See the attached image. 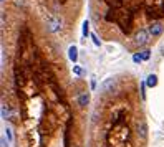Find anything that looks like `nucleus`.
Segmentation results:
<instances>
[{
  "label": "nucleus",
  "mask_w": 164,
  "mask_h": 147,
  "mask_svg": "<svg viewBox=\"0 0 164 147\" xmlns=\"http://www.w3.org/2000/svg\"><path fill=\"white\" fill-rule=\"evenodd\" d=\"M95 28L108 41H133L151 23H164V0H91Z\"/></svg>",
  "instance_id": "f257e3e1"
},
{
  "label": "nucleus",
  "mask_w": 164,
  "mask_h": 147,
  "mask_svg": "<svg viewBox=\"0 0 164 147\" xmlns=\"http://www.w3.org/2000/svg\"><path fill=\"white\" fill-rule=\"evenodd\" d=\"M80 0H42L45 7V23L51 33L61 32V23L70 20L75 30V22L80 15Z\"/></svg>",
  "instance_id": "f03ea898"
},
{
  "label": "nucleus",
  "mask_w": 164,
  "mask_h": 147,
  "mask_svg": "<svg viewBox=\"0 0 164 147\" xmlns=\"http://www.w3.org/2000/svg\"><path fill=\"white\" fill-rule=\"evenodd\" d=\"M88 103H89V93L88 91H81L78 94V106L85 108V106H88Z\"/></svg>",
  "instance_id": "7ed1b4c3"
},
{
  "label": "nucleus",
  "mask_w": 164,
  "mask_h": 147,
  "mask_svg": "<svg viewBox=\"0 0 164 147\" xmlns=\"http://www.w3.org/2000/svg\"><path fill=\"white\" fill-rule=\"evenodd\" d=\"M156 84H157V76L156 75H149V76H148V86L154 88Z\"/></svg>",
  "instance_id": "20e7f679"
},
{
  "label": "nucleus",
  "mask_w": 164,
  "mask_h": 147,
  "mask_svg": "<svg viewBox=\"0 0 164 147\" xmlns=\"http://www.w3.org/2000/svg\"><path fill=\"white\" fill-rule=\"evenodd\" d=\"M70 60H73V61L78 60V55H76V47H72V48H70Z\"/></svg>",
  "instance_id": "39448f33"
},
{
  "label": "nucleus",
  "mask_w": 164,
  "mask_h": 147,
  "mask_svg": "<svg viewBox=\"0 0 164 147\" xmlns=\"http://www.w3.org/2000/svg\"><path fill=\"white\" fill-rule=\"evenodd\" d=\"M141 58H143V60H149V51H143Z\"/></svg>",
  "instance_id": "423d86ee"
}]
</instances>
